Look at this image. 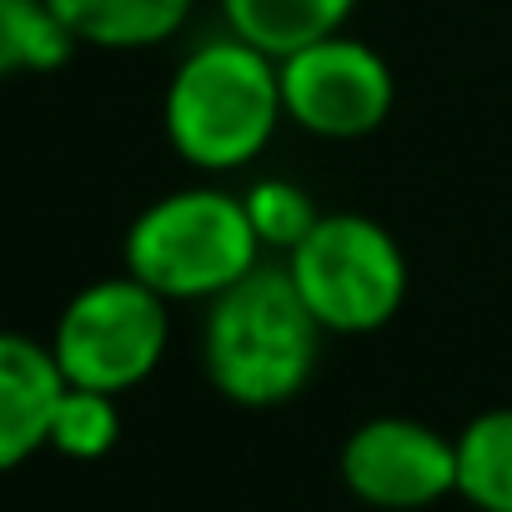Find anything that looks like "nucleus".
I'll use <instances>...</instances> for the list:
<instances>
[{
  "mask_svg": "<svg viewBox=\"0 0 512 512\" xmlns=\"http://www.w3.org/2000/svg\"><path fill=\"white\" fill-rule=\"evenodd\" d=\"M322 337L327 332L297 297L292 277L282 267H256L246 282L206 302L201 367L226 402L267 412L307 392Z\"/></svg>",
  "mask_w": 512,
  "mask_h": 512,
  "instance_id": "obj_1",
  "label": "nucleus"
},
{
  "mask_svg": "<svg viewBox=\"0 0 512 512\" xmlns=\"http://www.w3.org/2000/svg\"><path fill=\"white\" fill-rule=\"evenodd\" d=\"M166 141L196 171H241L262 156L287 121L282 66L236 36L196 46L161 101Z\"/></svg>",
  "mask_w": 512,
  "mask_h": 512,
  "instance_id": "obj_2",
  "label": "nucleus"
},
{
  "mask_svg": "<svg viewBox=\"0 0 512 512\" xmlns=\"http://www.w3.org/2000/svg\"><path fill=\"white\" fill-rule=\"evenodd\" d=\"M126 272L166 302H216L262 267V241L236 191L186 186L156 196L126 231Z\"/></svg>",
  "mask_w": 512,
  "mask_h": 512,
  "instance_id": "obj_3",
  "label": "nucleus"
},
{
  "mask_svg": "<svg viewBox=\"0 0 512 512\" xmlns=\"http://www.w3.org/2000/svg\"><path fill=\"white\" fill-rule=\"evenodd\" d=\"M322 332L367 337L407 302V256L397 236L357 211H327L282 267Z\"/></svg>",
  "mask_w": 512,
  "mask_h": 512,
  "instance_id": "obj_4",
  "label": "nucleus"
},
{
  "mask_svg": "<svg viewBox=\"0 0 512 512\" xmlns=\"http://www.w3.org/2000/svg\"><path fill=\"white\" fill-rule=\"evenodd\" d=\"M166 307L171 302L141 287L131 272L81 287L61 307V322L51 337L61 377L71 387L111 392V397L141 387L161 367L166 342H171Z\"/></svg>",
  "mask_w": 512,
  "mask_h": 512,
  "instance_id": "obj_5",
  "label": "nucleus"
},
{
  "mask_svg": "<svg viewBox=\"0 0 512 512\" xmlns=\"http://www.w3.org/2000/svg\"><path fill=\"white\" fill-rule=\"evenodd\" d=\"M282 66V111L292 126L322 141H362L397 106V76L382 51L357 36L317 41Z\"/></svg>",
  "mask_w": 512,
  "mask_h": 512,
  "instance_id": "obj_6",
  "label": "nucleus"
},
{
  "mask_svg": "<svg viewBox=\"0 0 512 512\" xmlns=\"http://www.w3.org/2000/svg\"><path fill=\"white\" fill-rule=\"evenodd\" d=\"M342 482L382 512H422L457 492V437L417 417H372L342 442Z\"/></svg>",
  "mask_w": 512,
  "mask_h": 512,
  "instance_id": "obj_7",
  "label": "nucleus"
},
{
  "mask_svg": "<svg viewBox=\"0 0 512 512\" xmlns=\"http://www.w3.org/2000/svg\"><path fill=\"white\" fill-rule=\"evenodd\" d=\"M66 392L51 342L0 332V472H16L51 447V417Z\"/></svg>",
  "mask_w": 512,
  "mask_h": 512,
  "instance_id": "obj_8",
  "label": "nucleus"
},
{
  "mask_svg": "<svg viewBox=\"0 0 512 512\" xmlns=\"http://www.w3.org/2000/svg\"><path fill=\"white\" fill-rule=\"evenodd\" d=\"M357 0H221L226 31L272 61H287L317 41L347 31Z\"/></svg>",
  "mask_w": 512,
  "mask_h": 512,
  "instance_id": "obj_9",
  "label": "nucleus"
},
{
  "mask_svg": "<svg viewBox=\"0 0 512 512\" xmlns=\"http://www.w3.org/2000/svg\"><path fill=\"white\" fill-rule=\"evenodd\" d=\"M196 0H51L76 46L96 51H146L171 41Z\"/></svg>",
  "mask_w": 512,
  "mask_h": 512,
  "instance_id": "obj_10",
  "label": "nucleus"
},
{
  "mask_svg": "<svg viewBox=\"0 0 512 512\" xmlns=\"http://www.w3.org/2000/svg\"><path fill=\"white\" fill-rule=\"evenodd\" d=\"M457 497L477 512H512V407L477 412L457 432Z\"/></svg>",
  "mask_w": 512,
  "mask_h": 512,
  "instance_id": "obj_11",
  "label": "nucleus"
},
{
  "mask_svg": "<svg viewBox=\"0 0 512 512\" xmlns=\"http://www.w3.org/2000/svg\"><path fill=\"white\" fill-rule=\"evenodd\" d=\"M76 56V36L51 0H0V81L46 76Z\"/></svg>",
  "mask_w": 512,
  "mask_h": 512,
  "instance_id": "obj_12",
  "label": "nucleus"
},
{
  "mask_svg": "<svg viewBox=\"0 0 512 512\" xmlns=\"http://www.w3.org/2000/svg\"><path fill=\"white\" fill-rule=\"evenodd\" d=\"M121 442V407L111 392H91V387H71L56 402L51 417V447L71 462H96Z\"/></svg>",
  "mask_w": 512,
  "mask_h": 512,
  "instance_id": "obj_13",
  "label": "nucleus"
},
{
  "mask_svg": "<svg viewBox=\"0 0 512 512\" xmlns=\"http://www.w3.org/2000/svg\"><path fill=\"white\" fill-rule=\"evenodd\" d=\"M241 206L251 216V231H256V241H262V251L272 246L282 256L297 251L307 241V231L322 221V211L312 206V196L297 181H282V176L256 181L251 191H241Z\"/></svg>",
  "mask_w": 512,
  "mask_h": 512,
  "instance_id": "obj_14",
  "label": "nucleus"
}]
</instances>
